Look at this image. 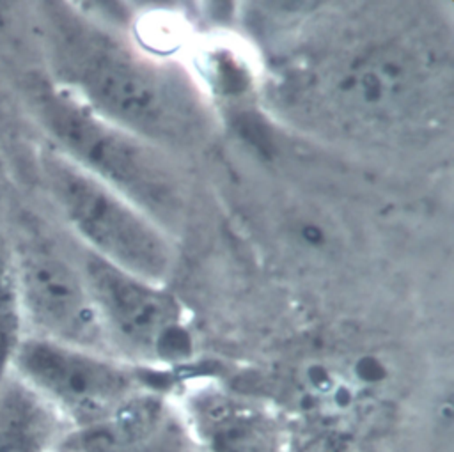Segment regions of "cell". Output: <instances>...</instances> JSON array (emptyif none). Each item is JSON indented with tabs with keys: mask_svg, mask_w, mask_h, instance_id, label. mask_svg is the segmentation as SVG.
I'll return each instance as SVG.
<instances>
[{
	"mask_svg": "<svg viewBox=\"0 0 454 452\" xmlns=\"http://www.w3.org/2000/svg\"><path fill=\"white\" fill-rule=\"evenodd\" d=\"M39 175L87 252L145 280L167 278L172 246L158 222L51 147L39 152Z\"/></svg>",
	"mask_w": 454,
	"mask_h": 452,
	"instance_id": "cell-4",
	"label": "cell"
},
{
	"mask_svg": "<svg viewBox=\"0 0 454 452\" xmlns=\"http://www.w3.org/2000/svg\"><path fill=\"white\" fill-rule=\"evenodd\" d=\"M64 418L14 372L0 381V452H51L69 433Z\"/></svg>",
	"mask_w": 454,
	"mask_h": 452,
	"instance_id": "cell-11",
	"label": "cell"
},
{
	"mask_svg": "<svg viewBox=\"0 0 454 452\" xmlns=\"http://www.w3.org/2000/svg\"><path fill=\"white\" fill-rule=\"evenodd\" d=\"M51 452H85V450L80 448V447H76L74 443H71L67 438H64V441L59 443Z\"/></svg>",
	"mask_w": 454,
	"mask_h": 452,
	"instance_id": "cell-13",
	"label": "cell"
},
{
	"mask_svg": "<svg viewBox=\"0 0 454 452\" xmlns=\"http://www.w3.org/2000/svg\"><path fill=\"white\" fill-rule=\"evenodd\" d=\"M48 78L115 126L165 149L197 145L209 113L193 83L74 4H39Z\"/></svg>",
	"mask_w": 454,
	"mask_h": 452,
	"instance_id": "cell-2",
	"label": "cell"
},
{
	"mask_svg": "<svg viewBox=\"0 0 454 452\" xmlns=\"http://www.w3.org/2000/svg\"><path fill=\"white\" fill-rule=\"evenodd\" d=\"M365 27L291 74V105L307 121L360 140H404L433 129L450 101V51L442 28L424 14Z\"/></svg>",
	"mask_w": 454,
	"mask_h": 452,
	"instance_id": "cell-1",
	"label": "cell"
},
{
	"mask_svg": "<svg viewBox=\"0 0 454 452\" xmlns=\"http://www.w3.org/2000/svg\"><path fill=\"white\" fill-rule=\"evenodd\" d=\"M179 409L197 452H289L278 415L247 395L202 386Z\"/></svg>",
	"mask_w": 454,
	"mask_h": 452,
	"instance_id": "cell-9",
	"label": "cell"
},
{
	"mask_svg": "<svg viewBox=\"0 0 454 452\" xmlns=\"http://www.w3.org/2000/svg\"><path fill=\"white\" fill-rule=\"evenodd\" d=\"M66 438L85 452H197L181 409L145 390L106 420Z\"/></svg>",
	"mask_w": 454,
	"mask_h": 452,
	"instance_id": "cell-10",
	"label": "cell"
},
{
	"mask_svg": "<svg viewBox=\"0 0 454 452\" xmlns=\"http://www.w3.org/2000/svg\"><path fill=\"white\" fill-rule=\"evenodd\" d=\"M9 370L50 402L71 431L106 420L144 392L131 363L32 335L18 344Z\"/></svg>",
	"mask_w": 454,
	"mask_h": 452,
	"instance_id": "cell-6",
	"label": "cell"
},
{
	"mask_svg": "<svg viewBox=\"0 0 454 452\" xmlns=\"http://www.w3.org/2000/svg\"><path fill=\"white\" fill-rule=\"evenodd\" d=\"M23 337L25 326L18 301L14 246L0 227V381L9 372L12 355Z\"/></svg>",
	"mask_w": 454,
	"mask_h": 452,
	"instance_id": "cell-12",
	"label": "cell"
},
{
	"mask_svg": "<svg viewBox=\"0 0 454 452\" xmlns=\"http://www.w3.org/2000/svg\"><path fill=\"white\" fill-rule=\"evenodd\" d=\"M387 358L365 347H332L301 358L289 376L291 399L309 420L337 431L367 424L388 402Z\"/></svg>",
	"mask_w": 454,
	"mask_h": 452,
	"instance_id": "cell-8",
	"label": "cell"
},
{
	"mask_svg": "<svg viewBox=\"0 0 454 452\" xmlns=\"http://www.w3.org/2000/svg\"><path fill=\"white\" fill-rule=\"evenodd\" d=\"M23 99L50 147L108 184L154 222L174 220L183 193L165 152L106 121L48 74L23 80Z\"/></svg>",
	"mask_w": 454,
	"mask_h": 452,
	"instance_id": "cell-3",
	"label": "cell"
},
{
	"mask_svg": "<svg viewBox=\"0 0 454 452\" xmlns=\"http://www.w3.org/2000/svg\"><path fill=\"white\" fill-rule=\"evenodd\" d=\"M12 246L25 335L114 356L82 268L35 239Z\"/></svg>",
	"mask_w": 454,
	"mask_h": 452,
	"instance_id": "cell-7",
	"label": "cell"
},
{
	"mask_svg": "<svg viewBox=\"0 0 454 452\" xmlns=\"http://www.w3.org/2000/svg\"><path fill=\"white\" fill-rule=\"evenodd\" d=\"M82 271L115 358L165 367L193 355L186 312L160 284L128 273L90 252L83 257Z\"/></svg>",
	"mask_w": 454,
	"mask_h": 452,
	"instance_id": "cell-5",
	"label": "cell"
}]
</instances>
